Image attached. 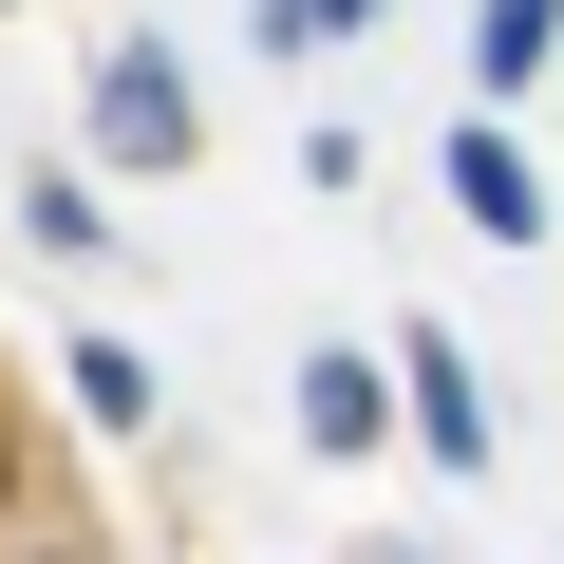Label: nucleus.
Returning <instances> with one entry per match:
<instances>
[{"label":"nucleus","mask_w":564,"mask_h":564,"mask_svg":"<svg viewBox=\"0 0 564 564\" xmlns=\"http://www.w3.org/2000/svg\"><path fill=\"white\" fill-rule=\"evenodd\" d=\"M452 207H470V226H508V245L545 226V188H527V151H508V132H452Z\"/></svg>","instance_id":"4"},{"label":"nucleus","mask_w":564,"mask_h":564,"mask_svg":"<svg viewBox=\"0 0 564 564\" xmlns=\"http://www.w3.org/2000/svg\"><path fill=\"white\" fill-rule=\"evenodd\" d=\"M263 20H282V39H339V20H377V0H263Z\"/></svg>","instance_id":"6"},{"label":"nucleus","mask_w":564,"mask_h":564,"mask_svg":"<svg viewBox=\"0 0 564 564\" xmlns=\"http://www.w3.org/2000/svg\"><path fill=\"white\" fill-rule=\"evenodd\" d=\"M95 132H113V170H170V151H188V76H170V39H113V57H95Z\"/></svg>","instance_id":"1"},{"label":"nucleus","mask_w":564,"mask_h":564,"mask_svg":"<svg viewBox=\"0 0 564 564\" xmlns=\"http://www.w3.org/2000/svg\"><path fill=\"white\" fill-rule=\"evenodd\" d=\"M395 377H414V433H433L452 470H489V395H470V358H452V339H395Z\"/></svg>","instance_id":"2"},{"label":"nucleus","mask_w":564,"mask_h":564,"mask_svg":"<svg viewBox=\"0 0 564 564\" xmlns=\"http://www.w3.org/2000/svg\"><path fill=\"white\" fill-rule=\"evenodd\" d=\"M545 39H564V0H489V20H470V57H489V95H527V76H545Z\"/></svg>","instance_id":"5"},{"label":"nucleus","mask_w":564,"mask_h":564,"mask_svg":"<svg viewBox=\"0 0 564 564\" xmlns=\"http://www.w3.org/2000/svg\"><path fill=\"white\" fill-rule=\"evenodd\" d=\"M302 433H321V452H377V433H395V377H377L358 339H339V358H302Z\"/></svg>","instance_id":"3"}]
</instances>
